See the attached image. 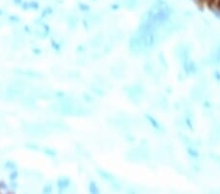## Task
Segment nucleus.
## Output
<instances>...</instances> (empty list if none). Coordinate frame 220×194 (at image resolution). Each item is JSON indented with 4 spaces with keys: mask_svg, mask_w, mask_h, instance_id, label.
<instances>
[{
    "mask_svg": "<svg viewBox=\"0 0 220 194\" xmlns=\"http://www.w3.org/2000/svg\"><path fill=\"white\" fill-rule=\"evenodd\" d=\"M24 129H26V132L30 133V135H36V136L42 135L45 132V129H43V126H39L38 123H27V125L24 126Z\"/></svg>",
    "mask_w": 220,
    "mask_h": 194,
    "instance_id": "1",
    "label": "nucleus"
},
{
    "mask_svg": "<svg viewBox=\"0 0 220 194\" xmlns=\"http://www.w3.org/2000/svg\"><path fill=\"white\" fill-rule=\"evenodd\" d=\"M38 7H39V4L36 1L28 2V9H37Z\"/></svg>",
    "mask_w": 220,
    "mask_h": 194,
    "instance_id": "2",
    "label": "nucleus"
},
{
    "mask_svg": "<svg viewBox=\"0 0 220 194\" xmlns=\"http://www.w3.org/2000/svg\"><path fill=\"white\" fill-rule=\"evenodd\" d=\"M14 2H15L16 4H21V3H23V0H14Z\"/></svg>",
    "mask_w": 220,
    "mask_h": 194,
    "instance_id": "3",
    "label": "nucleus"
},
{
    "mask_svg": "<svg viewBox=\"0 0 220 194\" xmlns=\"http://www.w3.org/2000/svg\"><path fill=\"white\" fill-rule=\"evenodd\" d=\"M1 15H2V11L0 10V16H1Z\"/></svg>",
    "mask_w": 220,
    "mask_h": 194,
    "instance_id": "4",
    "label": "nucleus"
}]
</instances>
